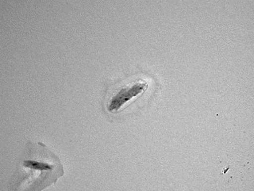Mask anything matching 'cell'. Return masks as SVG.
Instances as JSON below:
<instances>
[{
    "label": "cell",
    "instance_id": "7a4b0ae2",
    "mask_svg": "<svg viewBox=\"0 0 254 191\" xmlns=\"http://www.w3.org/2000/svg\"><path fill=\"white\" fill-rule=\"evenodd\" d=\"M149 87L144 77L132 76L114 84L106 93L104 107L110 114H118L139 99Z\"/></svg>",
    "mask_w": 254,
    "mask_h": 191
},
{
    "label": "cell",
    "instance_id": "6da1fadb",
    "mask_svg": "<svg viewBox=\"0 0 254 191\" xmlns=\"http://www.w3.org/2000/svg\"><path fill=\"white\" fill-rule=\"evenodd\" d=\"M64 175L56 154L41 143H28L13 176L14 190L42 191L55 185Z\"/></svg>",
    "mask_w": 254,
    "mask_h": 191
}]
</instances>
